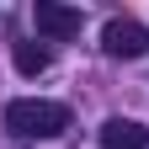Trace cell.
Masks as SVG:
<instances>
[{
	"label": "cell",
	"instance_id": "cell-1",
	"mask_svg": "<svg viewBox=\"0 0 149 149\" xmlns=\"http://www.w3.org/2000/svg\"><path fill=\"white\" fill-rule=\"evenodd\" d=\"M6 128L16 139H59L69 128V107L64 101H43V96H22L6 107Z\"/></svg>",
	"mask_w": 149,
	"mask_h": 149
},
{
	"label": "cell",
	"instance_id": "cell-2",
	"mask_svg": "<svg viewBox=\"0 0 149 149\" xmlns=\"http://www.w3.org/2000/svg\"><path fill=\"white\" fill-rule=\"evenodd\" d=\"M101 48L112 53V59H139V53L149 48V32L133 22V16H112V22L101 27Z\"/></svg>",
	"mask_w": 149,
	"mask_h": 149
},
{
	"label": "cell",
	"instance_id": "cell-3",
	"mask_svg": "<svg viewBox=\"0 0 149 149\" xmlns=\"http://www.w3.org/2000/svg\"><path fill=\"white\" fill-rule=\"evenodd\" d=\"M32 22H37V37H74L85 16L74 6H59V0H37L32 6Z\"/></svg>",
	"mask_w": 149,
	"mask_h": 149
},
{
	"label": "cell",
	"instance_id": "cell-4",
	"mask_svg": "<svg viewBox=\"0 0 149 149\" xmlns=\"http://www.w3.org/2000/svg\"><path fill=\"white\" fill-rule=\"evenodd\" d=\"M101 149H149V128L133 117H107L101 123Z\"/></svg>",
	"mask_w": 149,
	"mask_h": 149
},
{
	"label": "cell",
	"instance_id": "cell-5",
	"mask_svg": "<svg viewBox=\"0 0 149 149\" xmlns=\"http://www.w3.org/2000/svg\"><path fill=\"white\" fill-rule=\"evenodd\" d=\"M11 53H16V69H22V74H43V69H48V59H53L48 43H32V37H27V43H16Z\"/></svg>",
	"mask_w": 149,
	"mask_h": 149
}]
</instances>
